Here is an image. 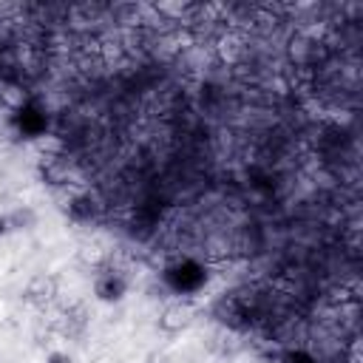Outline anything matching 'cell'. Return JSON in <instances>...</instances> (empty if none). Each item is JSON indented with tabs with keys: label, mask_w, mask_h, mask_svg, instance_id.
Here are the masks:
<instances>
[{
	"label": "cell",
	"mask_w": 363,
	"mask_h": 363,
	"mask_svg": "<svg viewBox=\"0 0 363 363\" xmlns=\"http://www.w3.org/2000/svg\"><path fill=\"white\" fill-rule=\"evenodd\" d=\"M57 295H60V281L51 272H37L34 278H28L23 289V301L31 306H48Z\"/></svg>",
	"instance_id": "6da1fadb"
},
{
	"label": "cell",
	"mask_w": 363,
	"mask_h": 363,
	"mask_svg": "<svg viewBox=\"0 0 363 363\" xmlns=\"http://www.w3.org/2000/svg\"><path fill=\"white\" fill-rule=\"evenodd\" d=\"M196 318V306L190 301H173L162 309L159 315V329L167 332V335H176V332H184Z\"/></svg>",
	"instance_id": "7a4b0ae2"
},
{
	"label": "cell",
	"mask_w": 363,
	"mask_h": 363,
	"mask_svg": "<svg viewBox=\"0 0 363 363\" xmlns=\"http://www.w3.org/2000/svg\"><path fill=\"white\" fill-rule=\"evenodd\" d=\"M125 292H128V281H125V275H119L113 269L99 272L94 278V298L102 303H119L125 298Z\"/></svg>",
	"instance_id": "3957f363"
},
{
	"label": "cell",
	"mask_w": 363,
	"mask_h": 363,
	"mask_svg": "<svg viewBox=\"0 0 363 363\" xmlns=\"http://www.w3.org/2000/svg\"><path fill=\"white\" fill-rule=\"evenodd\" d=\"M6 224H9V230H31L37 224V213L31 207H17L6 216Z\"/></svg>",
	"instance_id": "277c9868"
},
{
	"label": "cell",
	"mask_w": 363,
	"mask_h": 363,
	"mask_svg": "<svg viewBox=\"0 0 363 363\" xmlns=\"http://www.w3.org/2000/svg\"><path fill=\"white\" fill-rule=\"evenodd\" d=\"M241 40L235 37V34H224L221 40H218V54H221V60H227V62H235L238 57H241Z\"/></svg>",
	"instance_id": "5b68a950"
},
{
	"label": "cell",
	"mask_w": 363,
	"mask_h": 363,
	"mask_svg": "<svg viewBox=\"0 0 363 363\" xmlns=\"http://www.w3.org/2000/svg\"><path fill=\"white\" fill-rule=\"evenodd\" d=\"M0 102H3L9 111H23V105H26V94H23L20 85H3V91H0Z\"/></svg>",
	"instance_id": "8992f818"
},
{
	"label": "cell",
	"mask_w": 363,
	"mask_h": 363,
	"mask_svg": "<svg viewBox=\"0 0 363 363\" xmlns=\"http://www.w3.org/2000/svg\"><path fill=\"white\" fill-rule=\"evenodd\" d=\"M312 54V43L306 40V37H295L292 43H289V57L295 60V62H306V57Z\"/></svg>",
	"instance_id": "52a82bcc"
},
{
	"label": "cell",
	"mask_w": 363,
	"mask_h": 363,
	"mask_svg": "<svg viewBox=\"0 0 363 363\" xmlns=\"http://www.w3.org/2000/svg\"><path fill=\"white\" fill-rule=\"evenodd\" d=\"M79 258H82L85 264H91V267H99V264H102V261L108 258V252H105L102 247H96V244H94V247H82Z\"/></svg>",
	"instance_id": "ba28073f"
},
{
	"label": "cell",
	"mask_w": 363,
	"mask_h": 363,
	"mask_svg": "<svg viewBox=\"0 0 363 363\" xmlns=\"http://www.w3.org/2000/svg\"><path fill=\"white\" fill-rule=\"evenodd\" d=\"M37 147L45 150V156H57V153L62 150V142L54 139V136H48V133H40V136H37Z\"/></svg>",
	"instance_id": "9c48e42d"
},
{
	"label": "cell",
	"mask_w": 363,
	"mask_h": 363,
	"mask_svg": "<svg viewBox=\"0 0 363 363\" xmlns=\"http://www.w3.org/2000/svg\"><path fill=\"white\" fill-rule=\"evenodd\" d=\"M156 11L167 17H182L187 11V3H156Z\"/></svg>",
	"instance_id": "30bf717a"
},
{
	"label": "cell",
	"mask_w": 363,
	"mask_h": 363,
	"mask_svg": "<svg viewBox=\"0 0 363 363\" xmlns=\"http://www.w3.org/2000/svg\"><path fill=\"white\" fill-rule=\"evenodd\" d=\"M357 289L354 286H340L337 292H335V301H340V303H357Z\"/></svg>",
	"instance_id": "8fae6325"
},
{
	"label": "cell",
	"mask_w": 363,
	"mask_h": 363,
	"mask_svg": "<svg viewBox=\"0 0 363 363\" xmlns=\"http://www.w3.org/2000/svg\"><path fill=\"white\" fill-rule=\"evenodd\" d=\"M145 363H170V357H167V352H162V349H150V352L145 354Z\"/></svg>",
	"instance_id": "7c38bea8"
},
{
	"label": "cell",
	"mask_w": 363,
	"mask_h": 363,
	"mask_svg": "<svg viewBox=\"0 0 363 363\" xmlns=\"http://www.w3.org/2000/svg\"><path fill=\"white\" fill-rule=\"evenodd\" d=\"M45 363H74V357H71L68 352H51V354L45 357Z\"/></svg>",
	"instance_id": "4fadbf2b"
},
{
	"label": "cell",
	"mask_w": 363,
	"mask_h": 363,
	"mask_svg": "<svg viewBox=\"0 0 363 363\" xmlns=\"http://www.w3.org/2000/svg\"><path fill=\"white\" fill-rule=\"evenodd\" d=\"M284 363H312V357L303 354V352H289V354L284 357Z\"/></svg>",
	"instance_id": "5bb4252c"
},
{
	"label": "cell",
	"mask_w": 363,
	"mask_h": 363,
	"mask_svg": "<svg viewBox=\"0 0 363 363\" xmlns=\"http://www.w3.org/2000/svg\"><path fill=\"white\" fill-rule=\"evenodd\" d=\"M9 233V224H6V216H0V235H6Z\"/></svg>",
	"instance_id": "9a60e30c"
}]
</instances>
